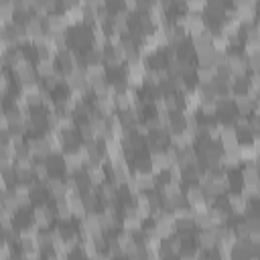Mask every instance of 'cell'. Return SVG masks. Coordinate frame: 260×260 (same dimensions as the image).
Listing matches in <instances>:
<instances>
[{"label": "cell", "instance_id": "obj_1", "mask_svg": "<svg viewBox=\"0 0 260 260\" xmlns=\"http://www.w3.org/2000/svg\"><path fill=\"white\" fill-rule=\"evenodd\" d=\"M65 35H67V45H69V49L75 51V53H81V51H85V49L91 45V28H89L87 24H83V22L71 26V30L65 32Z\"/></svg>", "mask_w": 260, "mask_h": 260}, {"label": "cell", "instance_id": "obj_2", "mask_svg": "<svg viewBox=\"0 0 260 260\" xmlns=\"http://www.w3.org/2000/svg\"><path fill=\"white\" fill-rule=\"evenodd\" d=\"M26 146H28V154H30V158L45 160V158L51 154L49 140H47L43 134H32V138L26 140Z\"/></svg>", "mask_w": 260, "mask_h": 260}, {"label": "cell", "instance_id": "obj_3", "mask_svg": "<svg viewBox=\"0 0 260 260\" xmlns=\"http://www.w3.org/2000/svg\"><path fill=\"white\" fill-rule=\"evenodd\" d=\"M30 217L37 223L39 230H49L51 223H53L55 211H53V207H49V203H35V207L30 211Z\"/></svg>", "mask_w": 260, "mask_h": 260}, {"label": "cell", "instance_id": "obj_4", "mask_svg": "<svg viewBox=\"0 0 260 260\" xmlns=\"http://www.w3.org/2000/svg\"><path fill=\"white\" fill-rule=\"evenodd\" d=\"M185 195V201H187V205L191 207V209H207V205H205V195H203V189L199 187V183H189V187H187V191L183 193Z\"/></svg>", "mask_w": 260, "mask_h": 260}, {"label": "cell", "instance_id": "obj_5", "mask_svg": "<svg viewBox=\"0 0 260 260\" xmlns=\"http://www.w3.org/2000/svg\"><path fill=\"white\" fill-rule=\"evenodd\" d=\"M12 75H14V79L18 81V85H20V83L37 81V71H35V65L30 63V59H26V61H22L20 65H16V67L12 69Z\"/></svg>", "mask_w": 260, "mask_h": 260}, {"label": "cell", "instance_id": "obj_6", "mask_svg": "<svg viewBox=\"0 0 260 260\" xmlns=\"http://www.w3.org/2000/svg\"><path fill=\"white\" fill-rule=\"evenodd\" d=\"M43 26H45V32H49V35H59V32H65L67 20H65V16L59 14V12H49V16L43 20Z\"/></svg>", "mask_w": 260, "mask_h": 260}, {"label": "cell", "instance_id": "obj_7", "mask_svg": "<svg viewBox=\"0 0 260 260\" xmlns=\"http://www.w3.org/2000/svg\"><path fill=\"white\" fill-rule=\"evenodd\" d=\"M55 61H57V69H61V71H69V69L81 65V63H79V53H75V51H71V49L59 51V53L55 55Z\"/></svg>", "mask_w": 260, "mask_h": 260}, {"label": "cell", "instance_id": "obj_8", "mask_svg": "<svg viewBox=\"0 0 260 260\" xmlns=\"http://www.w3.org/2000/svg\"><path fill=\"white\" fill-rule=\"evenodd\" d=\"M217 140H219V144L223 146V150H225V148H234V146H238V144H240L238 130H236L232 124H223V126H221Z\"/></svg>", "mask_w": 260, "mask_h": 260}, {"label": "cell", "instance_id": "obj_9", "mask_svg": "<svg viewBox=\"0 0 260 260\" xmlns=\"http://www.w3.org/2000/svg\"><path fill=\"white\" fill-rule=\"evenodd\" d=\"M232 102H234V108H236V112L240 116H250L256 110V104L246 93H234L232 95Z\"/></svg>", "mask_w": 260, "mask_h": 260}, {"label": "cell", "instance_id": "obj_10", "mask_svg": "<svg viewBox=\"0 0 260 260\" xmlns=\"http://www.w3.org/2000/svg\"><path fill=\"white\" fill-rule=\"evenodd\" d=\"M14 173H16V181H24V183H30L35 179L32 175V162L30 158H18L14 162Z\"/></svg>", "mask_w": 260, "mask_h": 260}, {"label": "cell", "instance_id": "obj_11", "mask_svg": "<svg viewBox=\"0 0 260 260\" xmlns=\"http://www.w3.org/2000/svg\"><path fill=\"white\" fill-rule=\"evenodd\" d=\"M118 191H120V187L114 181H104L102 185H98V193H100V201L102 203L118 201Z\"/></svg>", "mask_w": 260, "mask_h": 260}, {"label": "cell", "instance_id": "obj_12", "mask_svg": "<svg viewBox=\"0 0 260 260\" xmlns=\"http://www.w3.org/2000/svg\"><path fill=\"white\" fill-rule=\"evenodd\" d=\"M93 110L100 114V116H104V118H108V116H112L114 112H118L116 110V104H114V98H93Z\"/></svg>", "mask_w": 260, "mask_h": 260}, {"label": "cell", "instance_id": "obj_13", "mask_svg": "<svg viewBox=\"0 0 260 260\" xmlns=\"http://www.w3.org/2000/svg\"><path fill=\"white\" fill-rule=\"evenodd\" d=\"M83 171H85L89 183H93V185H102L108 179V171H106L104 165H85Z\"/></svg>", "mask_w": 260, "mask_h": 260}, {"label": "cell", "instance_id": "obj_14", "mask_svg": "<svg viewBox=\"0 0 260 260\" xmlns=\"http://www.w3.org/2000/svg\"><path fill=\"white\" fill-rule=\"evenodd\" d=\"M83 77H85V83H87V85H91V83L98 81V79H106V67H104V63L85 65V67H83Z\"/></svg>", "mask_w": 260, "mask_h": 260}, {"label": "cell", "instance_id": "obj_15", "mask_svg": "<svg viewBox=\"0 0 260 260\" xmlns=\"http://www.w3.org/2000/svg\"><path fill=\"white\" fill-rule=\"evenodd\" d=\"M199 162V154H197V148L195 146H185L179 150V158H177V165L181 169L189 167V165H197Z\"/></svg>", "mask_w": 260, "mask_h": 260}, {"label": "cell", "instance_id": "obj_16", "mask_svg": "<svg viewBox=\"0 0 260 260\" xmlns=\"http://www.w3.org/2000/svg\"><path fill=\"white\" fill-rule=\"evenodd\" d=\"M61 132V140H63V150H75L81 144V138L77 134V128L71 130H59Z\"/></svg>", "mask_w": 260, "mask_h": 260}, {"label": "cell", "instance_id": "obj_17", "mask_svg": "<svg viewBox=\"0 0 260 260\" xmlns=\"http://www.w3.org/2000/svg\"><path fill=\"white\" fill-rule=\"evenodd\" d=\"M55 69H57L55 59H39V61L35 63V71H37V75L43 77V79L49 77V75H53Z\"/></svg>", "mask_w": 260, "mask_h": 260}, {"label": "cell", "instance_id": "obj_18", "mask_svg": "<svg viewBox=\"0 0 260 260\" xmlns=\"http://www.w3.org/2000/svg\"><path fill=\"white\" fill-rule=\"evenodd\" d=\"M142 217H138V213H124L122 217V230H128V232H140L142 230Z\"/></svg>", "mask_w": 260, "mask_h": 260}, {"label": "cell", "instance_id": "obj_19", "mask_svg": "<svg viewBox=\"0 0 260 260\" xmlns=\"http://www.w3.org/2000/svg\"><path fill=\"white\" fill-rule=\"evenodd\" d=\"M24 28H26L28 41H30L35 35H39V32H43V30H45V26H43V20H41L39 16H35V14H30V16L26 18V22H24Z\"/></svg>", "mask_w": 260, "mask_h": 260}, {"label": "cell", "instance_id": "obj_20", "mask_svg": "<svg viewBox=\"0 0 260 260\" xmlns=\"http://www.w3.org/2000/svg\"><path fill=\"white\" fill-rule=\"evenodd\" d=\"M213 79H215V67H197L195 69V81L199 85L211 83Z\"/></svg>", "mask_w": 260, "mask_h": 260}, {"label": "cell", "instance_id": "obj_21", "mask_svg": "<svg viewBox=\"0 0 260 260\" xmlns=\"http://www.w3.org/2000/svg\"><path fill=\"white\" fill-rule=\"evenodd\" d=\"M91 114H93V106H91L89 102H85V100L77 102V104H75V108H73V116H75V120H77V118L87 120Z\"/></svg>", "mask_w": 260, "mask_h": 260}, {"label": "cell", "instance_id": "obj_22", "mask_svg": "<svg viewBox=\"0 0 260 260\" xmlns=\"http://www.w3.org/2000/svg\"><path fill=\"white\" fill-rule=\"evenodd\" d=\"M45 162H47V167H49L51 173H57V175L65 173V169H63V156L61 154H49L45 158Z\"/></svg>", "mask_w": 260, "mask_h": 260}, {"label": "cell", "instance_id": "obj_23", "mask_svg": "<svg viewBox=\"0 0 260 260\" xmlns=\"http://www.w3.org/2000/svg\"><path fill=\"white\" fill-rule=\"evenodd\" d=\"M32 175H35L37 181H43V183H45V181L49 179L51 171H49V167H47L45 160H37V162H32Z\"/></svg>", "mask_w": 260, "mask_h": 260}, {"label": "cell", "instance_id": "obj_24", "mask_svg": "<svg viewBox=\"0 0 260 260\" xmlns=\"http://www.w3.org/2000/svg\"><path fill=\"white\" fill-rule=\"evenodd\" d=\"M75 128H77V134H79L81 142L95 140V138H93V130H91V126H89V122H87V120H81V122H79Z\"/></svg>", "mask_w": 260, "mask_h": 260}, {"label": "cell", "instance_id": "obj_25", "mask_svg": "<svg viewBox=\"0 0 260 260\" xmlns=\"http://www.w3.org/2000/svg\"><path fill=\"white\" fill-rule=\"evenodd\" d=\"M177 256H181V258H197V256H201V252L197 250L195 242H185Z\"/></svg>", "mask_w": 260, "mask_h": 260}, {"label": "cell", "instance_id": "obj_26", "mask_svg": "<svg viewBox=\"0 0 260 260\" xmlns=\"http://www.w3.org/2000/svg\"><path fill=\"white\" fill-rule=\"evenodd\" d=\"M185 8H187V12L201 14L205 8V0H185Z\"/></svg>", "mask_w": 260, "mask_h": 260}, {"label": "cell", "instance_id": "obj_27", "mask_svg": "<svg viewBox=\"0 0 260 260\" xmlns=\"http://www.w3.org/2000/svg\"><path fill=\"white\" fill-rule=\"evenodd\" d=\"M244 59H246V65H248L250 71H258V67H260V57H258V53L244 55Z\"/></svg>", "mask_w": 260, "mask_h": 260}, {"label": "cell", "instance_id": "obj_28", "mask_svg": "<svg viewBox=\"0 0 260 260\" xmlns=\"http://www.w3.org/2000/svg\"><path fill=\"white\" fill-rule=\"evenodd\" d=\"M39 4H43L49 12H55L57 6H59V0H39Z\"/></svg>", "mask_w": 260, "mask_h": 260}, {"label": "cell", "instance_id": "obj_29", "mask_svg": "<svg viewBox=\"0 0 260 260\" xmlns=\"http://www.w3.org/2000/svg\"><path fill=\"white\" fill-rule=\"evenodd\" d=\"M0 2H2V0H0Z\"/></svg>", "mask_w": 260, "mask_h": 260}]
</instances>
